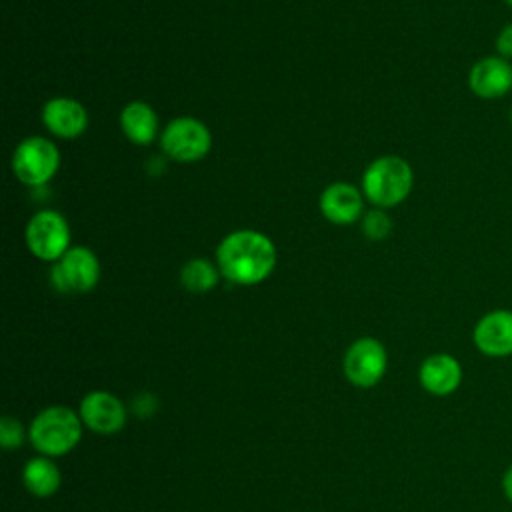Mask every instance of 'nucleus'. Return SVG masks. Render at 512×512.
Here are the masks:
<instances>
[{"label": "nucleus", "mask_w": 512, "mask_h": 512, "mask_svg": "<svg viewBox=\"0 0 512 512\" xmlns=\"http://www.w3.org/2000/svg\"><path fill=\"white\" fill-rule=\"evenodd\" d=\"M502 492H504V496H506V500L508 502H512V464L504 470V474H502Z\"/></svg>", "instance_id": "nucleus-21"}, {"label": "nucleus", "mask_w": 512, "mask_h": 512, "mask_svg": "<svg viewBox=\"0 0 512 512\" xmlns=\"http://www.w3.org/2000/svg\"><path fill=\"white\" fill-rule=\"evenodd\" d=\"M468 88L482 100H498L512 92V62L498 56L478 58L468 72Z\"/></svg>", "instance_id": "nucleus-11"}, {"label": "nucleus", "mask_w": 512, "mask_h": 512, "mask_svg": "<svg viewBox=\"0 0 512 512\" xmlns=\"http://www.w3.org/2000/svg\"><path fill=\"white\" fill-rule=\"evenodd\" d=\"M462 376L460 360L448 352L426 356L418 368V382L432 396H450L460 388Z\"/></svg>", "instance_id": "nucleus-12"}, {"label": "nucleus", "mask_w": 512, "mask_h": 512, "mask_svg": "<svg viewBox=\"0 0 512 512\" xmlns=\"http://www.w3.org/2000/svg\"><path fill=\"white\" fill-rule=\"evenodd\" d=\"M320 210L332 224H352L362 216L364 198L360 190L348 182L328 184L320 194Z\"/></svg>", "instance_id": "nucleus-14"}, {"label": "nucleus", "mask_w": 512, "mask_h": 512, "mask_svg": "<svg viewBox=\"0 0 512 512\" xmlns=\"http://www.w3.org/2000/svg\"><path fill=\"white\" fill-rule=\"evenodd\" d=\"M82 418L68 406H48L40 410L28 428V440L32 446L48 458L64 456L72 452L82 440Z\"/></svg>", "instance_id": "nucleus-2"}, {"label": "nucleus", "mask_w": 512, "mask_h": 512, "mask_svg": "<svg viewBox=\"0 0 512 512\" xmlns=\"http://www.w3.org/2000/svg\"><path fill=\"white\" fill-rule=\"evenodd\" d=\"M472 342L488 358L512 356V310L496 308L482 314L472 328Z\"/></svg>", "instance_id": "nucleus-10"}, {"label": "nucleus", "mask_w": 512, "mask_h": 512, "mask_svg": "<svg viewBox=\"0 0 512 512\" xmlns=\"http://www.w3.org/2000/svg\"><path fill=\"white\" fill-rule=\"evenodd\" d=\"M100 280V262L86 246H72L52 264L50 282L60 294L90 292Z\"/></svg>", "instance_id": "nucleus-5"}, {"label": "nucleus", "mask_w": 512, "mask_h": 512, "mask_svg": "<svg viewBox=\"0 0 512 512\" xmlns=\"http://www.w3.org/2000/svg\"><path fill=\"white\" fill-rule=\"evenodd\" d=\"M42 122L58 138H78L88 126V114L84 106L68 96L52 98L42 108Z\"/></svg>", "instance_id": "nucleus-13"}, {"label": "nucleus", "mask_w": 512, "mask_h": 512, "mask_svg": "<svg viewBox=\"0 0 512 512\" xmlns=\"http://www.w3.org/2000/svg\"><path fill=\"white\" fill-rule=\"evenodd\" d=\"M412 184V168L400 156L376 158L362 174V194L378 208H392L404 202Z\"/></svg>", "instance_id": "nucleus-3"}, {"label": "nucleus", "mask_w": 512, "mask_h": 512, "mask_svg": "<svg viewBox=\"0 0 512 512\" xmlns=\"http://www.w3.org/2000/svg\"><path fill=\"white\" fill-rule=\"evenodd\" d=\"M162 152L176 162H196L210 152L212 136L204 122L192 116H180L166 124L160 134Z\"/></svg>", "instance_id": "nucleus-4"}, {"label": "nucleus", "mask_w": 512, "mask_h": 512, "mask_svg": "<svg viewBox=\"0 0 512 512\" xmlns=\"http://www.w3.org/2000/svg\"><path fill=\"white\" fill-rule=\"evenodd\" d=\"M60 166V152L48 138L30 136L12 154V170L26 186L46 184Z\"/></svg>", "instance_id": "nucleus-6"}, {"label": "nucleus", "mask_w": 512, "mask_h": 512, "mask_svg": "<svg viewBox=\"0 0 512 512\" xmlns=\"http://www.w3.org/2000/svg\"><path fill=\"white\" fill-rule=\"evenodd\" d=\"M26 432L22 428V424L12 418L10 414H4L0 418V444L4 450H18L24 444Z\"/></svg>", "instance_id": "nucleus-18"}, {"label": "nucleus", "mask_w": 512, "mask_h": 512, "mask_svg": "<svg viewBox=\"0 0 512 512\" xmlns=\"http://www.w3.org/2000/svg\"><path fill=\"white\" fill-rule=\"evenodd\" d=\"M510 122H512V110H510Z\"/></svg>", "instance_id": "nucleus-23"}, {"label": "nucleus", "mask_w": 512, "mask_h": 512, "mask_svg": "<svg viewBox=\"0 0 512 512\" xmlns=\"http://www.w3.org/2000/svg\"><path fill=\"white\" fill-rule=\"evenodd\" d=\"M78 414L82 418V424L88 430L102 434V436L120 432L128 418V410H126L124 402L116 394L106 392V390L88 392L80 400Z\"/></svg>", "instance_id": "nucleus-9"}, {"label": "nucleus", "mask_w": 512, "mask_h": 512, "mask_svg": "<svg viewBox=\"0 0 512 512\" xmlns=\"http://www.w3.org/2000/svg\"><path fill=\"white\" fill-rule=\"evenodd\" d=\"M24 488L36 498H50L60 490L62 472L56 462L48 456L30 458L22 470Z\"/></svg>", "instance_id": "nucleus-16"}, {"label": "nucleus", "mask_w": 512, "mask_h": 512, "mask_svg": "<svg viewBox=\"0 0 512 512\" xmlns=\"http://www.w3.org/2000/svg\"><path fill=\"white\" fill-rule=\"evenodd\" d=\"M504 4H506L508 8H512V0H504Z\"/></svg>", "instance_id": "nucleus-22"}, {"label": "nucleus", "mask_w": 512, "mask_h": 512, "mask_svg": "<svg viewBox=\"0 0 512 512\" xmlns=\"http://www.w3.org/2000/svg\"><path fill=\"white\" fill-rule=\"evenodd\" d=\"M120 128L130 142L146 146L158 136V116L150 104L130 102L120 112Z\"/></svg>", "instance_id": "nucleus-15"}, {"label": "nucleus", "mask_w": 512, "mask_h": 512, "mask_svg": "<svg viewBox=\"0 0 512 512\" xmlns=\"http://www.w3.org/2000/svg\"><path fill=\"white\" fill-rule=\"evenodd\" d=\"M362 232L372 240H382L392 232V220L384 210H372L362 216Z\"/></svg>", "instance_id": "nucleus-19"}, {"label": "nucleus", "mask_w": 512, "mask_h": 512, "mask_svg": "<svg viewBox=\"0 0 512 512\" xmlns=\"http://www.w3.org/2000/svg\"><path fill=\"white\" fill-rule=\"evenodd\" d=\"M346 380L356 388L376 386L388 368V352L384 344L372 336L352 342L342 360Z\"/></svg>", "instance_id": "nucleus-8"}, {"label": "nucleus", "mask_w": 512, "mask_h": 512, "mask_svg": "<svg viewBox=\"0 0 512 512\" xmlns=\"http://www.w3.org/2000/svg\"><path fill=\"white\" fill-rule=\"evenodd\" d=\"M220 278V270L206 258H192L180 270V284L192 294L210 292Z\"/></svg>", "instance_id": "nucleus-17"}, {"label": "nucleus", "mask_w": 512, "mask_h": 512, "mask_svg": "<svg viewBox=\"0 0 512 512\" xmlns=\"http://www.w3.org/2000/svg\"><path fill=\"white\" fill-rule=\"evenodd\" d=\"M28 250L46 262L60 260L70 250V228L66 218L56 210H40L26 224Z\"/></svg>", "instance_id": "nucleus-7"}, {"label": "nucleus", "mask_w": 512, "mask_h": 512, "mask_svg": "<svg viewBox=\"0 0 512 512\" xmlns=\"http://www.w3.org/2000/svg\"><path fill=\"white\" fill-rule=\"evenodd\" d=\"M496 54L512 62V22L504 24L496 34Z\"/></svg>", "instance_id": "nucleus-20"}, {"label": "nucleus", "mask_w": 512, "mask_h": 512, "mask_svg": "<svg viewBox=\"0 0 512 512\" xmlns=\"http://www.w3.org/2000/svg\"><path fill=\"white\" fill-rule=\"evenodd\" d=\"M216 264L228 282L254 286L272 274L276 266V248L262 232L236 230L218 244Z\"/></svg>", "instance_id": "nucleus-1"}]
</instances>
